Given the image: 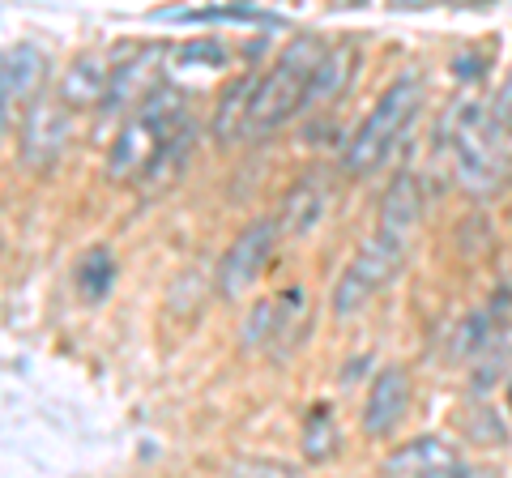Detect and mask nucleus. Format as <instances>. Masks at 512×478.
Returning a JSON list of instances; mask_svg holds the SVG:
<instances>
[{
	"instance_id": "f257e3e1",
	"label": "nucleus",
	"mask_w": 512,
	"mask_h": 478,
	"mask_svg": "<svg viewBox=\"0 0 512 478\" xmlns=\"http://www.w3.org/2000/svg\"><path fill=\"white\" fill-rule=\"evenodd\" d=\"M188 116V94L171 82H158L146 99H141L128 120L120 124L116 141L107 150V180L111 184H141L150 163L167 150V141L184 129Z\"/></svg>"
},
{
	"instance_id": "f03ea898",
	"label": "nucleus",
	"mask_w": 512,
	"mask_h": 478,
	"mask_svg": "<svg viewBox=\"0 0 512 478\" xmlns=\"http://www.w3.org/2000/svg\"><path fill=\"white\" fill-rule=\"evenodd\" d=\"M448 154H453V175L470 197L487 201L504 188L508 180V150H504V129L495 124L491 107L461 103L444 124Z\"/></svg>"
},
{
	"instance_id": "7ed1b4c3",
	"label": "nucleus",
	"mask_w": 512,
	"mask_h": 478,
	"mask_svg": "<svg viewBox=\"0 0 512 478\" xmlns=\"http://www.w3.org/2000/svg\"><path fill=\"white\" fill-rule=\"evenodd\" d=\"M419 107H423V82L419 77H397V82L376 99V107L367 111V120L346 137L342 175H350V180L372 175L384 158L393 154L397 141H402V133L410 129V120L419 116Z\"/></svg>"
},
{
	"instance_id": "20e7f679",
	"label": "nucleus",
	"mask_w": 512,
	"mask_h": 478,
	"mask_svg": "<svg viewBox=\"0 0 512 478\" xmlns=\"http://www.w3.org/2000/svg\"><path fill=\"white\" fill-rule=\"evenodd\" d=\"M320 56H325V43L316 35L291 39V47L278 56V65L256 82L252 111H248V137H269L278 124H286L295 111H303V99H308Z\"/></svg>"
},
{
	"instance_id": "39448f33",
	"label": "nucleus",
	"mask_w": 512,
	"mask_h": 478,
	"mask_svg": "<svg viewBox=\"0 0 512 478\" xmlns=\"http://www.w3.org/2000/svg\"><path fill=\"white\" fill-rule=\"evenodd\" d=\"M406 248H410V235H397L389 227H376L372 235H367V244L350 257L338 286H333V299H329L333 316H338V321L355 316L384 282H393V274L406 261Z\"/></svg>"
},
{
	"instance_id": "423d86ee",
	"label": "nucleus",
	"mask_w": 512,
	"mask_h": 478,
	"mask_svg": "<svg viewBox=\"0 0 512 478\" xmlns=\"http://www.w3.org/2000/svg\"><path fill=\"white\" fill-rule=\"evenodd\" d=\"M69 116L73 107L52 94H39L35 103H26L22 111V137H18V154L30 171H52L60 158H64V146H69Z\"/></svg>"
},
{
	"instance_id": "0eeeda50",
	"label": "nucleus",
	"mask_w": 512,
	"mask_h": 478,
	"mask_svg": "<svg viewBox=\"0 0 512 478\" xmlns=\"http://www.w3.org/2000/svg\"><path fill=\"white\" fill-rule=\"evenodd\" d=\"M457 350L470 359V385L483 393L512 368V321L500 312H478L466 321Z\"/></svg>"
},
{
	"instance_id": "6e6552de",
	"label": "nucleus",
	"mask_w": 512,
	"mask_h": 478,
	"mask_svg": "<svg viewBox=\"0 0 512 478\" xmlns=\"http://www.w3.org/2000/svg\"><path fill=\"white\" fill-rule=\"evenodd\" d=\"M274 239H278V222L274 218L248 222V227L235 235V244L227 248V257L218 261V295H227V299L244 295L248 286L256 282V274L265 269Z\"/></svg>"
},
{
	"instance_id": "1a4fd4ad",
	"label": "nucleus",
	"mask_w": 512,
	"mask_h": 478,
	"mask_svg": "<svg viewBox=\"0 0 512 478\" xmlns=\"http://www.w3.org/2000/svg\"><path fill=\"white\" fill-rule=\"evenodd\" d=\"M410 410V372L406 368H380L372 389H367L363 402V436L384 440L402 427Z\"/></svg>"
},
{
	"instance_id": "9d476101",
	"label": "nucleus",
	"mask_w": 512,
	"mask_h": 478,
	"mask_svg": "<svg viewBox=\"0 0 512 478\" xmlns=\"http://www.w3.org/2000/svg\"><path fill=\"white\" fill-rule=\"evenodd\" d=\"M384 474H402V478H453L470 474L466 457L453 444H444L440 436H414L402 449H393L384 457Z\"/></svg>"
},
{
	"instance_id": "9b49d317",
	"label": "nucleus",
	"mask_w": 512,
	"mask_h": 478,
	"mask_svg": "<svg viewBox=\"0 0 512 478\" xmlns=\"http://www.w3.org/2000/svg\"><path fill=\"white\" fill-rule=\"evenodd\" d=\"M158 56H163V47H133L120 65H111V86H107V99H103L107 116L133 111L158 86Z\"/></svg>"
},
{
	"instance_id": "f8f14e48",
	"label": "nucleus",
	"mask_w": 512,
	"mask_h": 478,
	"mask_svg": "<svg viewBox=\"0 0 512 478\" xmlns=\"http://www.w3.org/2000/svg\"><path fill=\"white\" fill-rule=\"evenodd\" d=\"M47 82V56L35 43H18L5 52V65H0V94H5V124H13V103L26 107L43 94Z\"/></svg>"
},
{
	"instance_id": "ddd939ff",
	"label": "nucleus",
	"mask_w": 512,
	"mask_h": 478,
	"mask_svg": "<svg viewBox=\"0 0 512 478\" xmlns=\"http://www.w3.org/2000/svg\"><path fill=\"white\" fill-rule=\"evenodd\" d=\"M329 210V180L325 175H303L299 184H291V193L282 197L278 210V239H303Z\"/></svg>"
},
{
	"instance_id": "4468645a",
	"label": "nucleus",
	"mask_w": 512,
	"mask_h": 478,
	"mask_svg": "<svg viewBox=\"0 0 512 478\" xmlns=\"http://www.w3.org/2000/svg\"><path fill=\"white\" fill-rule=\"evenodd\" d=\"M107 86H111V65H107V60L103 56H77L73 65L64 69L56 94L73 111H90V107H103Z\"/></svg>"
},
{
	"instance_id": "2eb2a0df",
	"label": "nucleus",
	"mask_w": 512,
	"mask_h": 478,
	"mask_svg": "<svg viewBox=\"0 0 512 478\" xmlns=\"http://www.w3.org/2000/svg\"><path fill=\"white\" fill-rule=\"evenodd\" d=\"M419 218H423V184L414 180V171H402L389 184L384 201H380V222L376 227H389L397 235H414Z\"/></svg>"
},
{
	"instance_id": "dca6fc26",
	"label": "nucleus",
	"mask_w": 512,
	"mask_h": 478,
	"mask_svg": "<svg viewBox=\"0 0 512 478\" xmlns=\"http://www.w3.org/2000/svg\"><path fill=\"white\" fill-rule=\"evenodd\" d=\"M252 94H256V77H239V82L222 94V103L210 120V133L218 146H235L248 137V111H252Z\"/></svg>"
},
{
	"instance_id": "f3484780",
	"label": "nucleus",
	"mask_w": 512,
	"mask_h": 478,
	"mask_svg": "<svg viewBox=\"0 0 512 478\" xmlns=\"http://www.w3.org/2000/svg\"><path fill=\"white\" fill-rule=\"evenodd\" d=\"M350 69H355V47L342 43V47H325L320 65L312 73V86H308V99L303 107H320V103H333L342 94V86L350 82Z\"/></svg>"
},
{
	"instance_id": "a211bd4d",
	"label": "nucleus",
	"mask_w": 512,
	"mask_h": 478,
	"mask_svg": "<svg viewBox=\"0 0 512 478\" xmlns=\"http://www.w3.org/2000/svg\"><path fill=\"white\" fill-rule=\"evenodd\" d=\"M192 146H197V124L188 120L184 129L167 141V150H163V154H158L154 163H150V171L141 175V188H146V193H163V188H171V184L184 175L188 158H192Z\"/></svg>"
},
{
	"instance_id": "6ab92c4d",
	"label": "nucleus",
	"mask_w": 512,
	"mask_h": 478,
	"mask_svg": "<svg viewBox=\"0 0 512 478\" xmlns=\"http://www.w3.org/2000/svg\"><path fill=\"white\" fill-rule=\"evenodd\" d=\"M338 453V423H333V410L329 406H316L308 414V423H303V457L320 466V461H329Z\"/></svg>"
},
{
	"instance_id": "aec40b11",
	"label": "nucleus",
	"mask_w": 512,
	"mask_h": 478,
	"mask_svg": "<svg viewBox=\"0 0 512 478\" xmlns=\"http://www.w3.org/2000/svg\"><path fill=\"white\" fill-rule=\"evenodd\" d=\"M111 282H116V257H111L107 248H90L82 257V265H77V286H82V295L90 304H99V299H107Z\"/></svg>"
},
{
	"instance_id": "412c9836",
	"label": "nucleus",
	"mask_w": 512,
	"mask_h": 478,
	"mask_svg": "<svg viewBox=\"0 0 512 478\" xmlns=\"http://www.w3.org/2000/svg\"><path fill=\"white\" fill-rule=\"evenodd\" d=\"M171 22H265V26H278L282 18L274 13H261V9H235V5H222V9H171L163 13Z\"/></svg>"
},
{
	"instance_id": "4be33fe9",
	"label": "nucleus",
	"mask_w": 512,
	"mask_h": 478,
	"mask_svg": "<svg viewBox=\"0 0 512 478\" xmlns=\"http://www.w3.org/2000/svg\"><path fill=\"white\" fill-rule=\"evenodd\" d=\"M180 60H184V65H205V69H214V65H227V47H222L218 39H197V43L180 47Z\"/></svg>"
},
{
	"instance_id": "5701e85b",
	"label": "nucleus",
	"mask_w": 512,
	"mask_h": 478,
	"mask_svg": "<svg viewBox=\"0 0 512 478\" xmlns=\"http://www.w3.org/2000/svg\"><path fill=\"white\" fill-rule=\"evenodd\" d=\"M491 116H495V124L512 137V69H508V77H504V86L495 90V103H491Z\"/></svg>"
},
{
	"instance_id": "b1692460",
	"label": "nucleus",
	"mask_w": 512,
	"mask_h": 478,
	"mask_svg": "<svg viewBox=\"0 0 512 478\" xmlns=\"http://www.w3.org/2000/svg\"><path fill=\"white\" fill-rule=\"evenodd\" d=\"M393 9H427V5H470V0H389Z\"/></svg>"
},
{
	"instance_id": "393cba45",
	"label": "nucleus",
	"mask_w": 512,
	"mask_h": 478,
	"mask_svg": "<svg viewBox=\"0 0 512 478\" xmlns=\"http://www.w3.org/2000/svg\"><path fill=\"white\" fill-rule=\"evenodd\" d=\"M508 402H512V397H508Z\"/></svg>"
}]
</instances>
